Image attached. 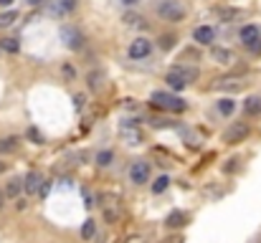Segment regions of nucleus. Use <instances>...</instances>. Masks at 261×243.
Here are the masks:
<instances>
[{"mask_svg":"<svg viewBox=\"0 0 261 243\" xmlns=\"http://www.w3.org/2000/svg\"><path fill=\"white\" fill-rule=\"evenodd\" d=\"M150 104L155 106L157 112H172V114H183L188 109V104L180 97L167 94V92H152L150 94Z\"/></svg>","mask_w":261,"mask_h":243,"instance_id":"nucleus-1","label":"nucleus"},{"mask_svg":"<svg viewBox=\"0 0 261 243\" xmlns=\"http://www.w3.org/2000/svg\"><path fill=\"white\" fill-rule=\"evenodd\" d=\"M155 10L162 20H167V23H180L188 15V8H185L183 0H160Z\"/></svg>","mask_w":261,"mask_h":243,"instance_id":"nucleus-2","label":"nucleus"},{"mask_svg":"<svg viewBox=\"0 0 261 243\" xmlns=\"http://www.w3.org/2000/svg\"><path fill=\"white\" fill-rule=\"evenodd\" d=\"M195 79H198V69H185V66L170 69L167 76H165L167 86H170V89H175V92H183L185 86H188L190 81H195Z\"/></svg>","mask_w":261,"mask_h":243,"instance_id":"nucleus-3","label":"nucleus"},{"mask_svg":"<svg viewBox=\"0 0 261 243\" xmlns=\"http://www.w3.org/2000/svg\"><path fill=\"white\" fill-rule=\"evenodd\" d=\"M119 137H122V142H124V145H129V147H137V145H142V142H145L142 129H140L137 124H127V122H122V124H119Z\"/></svg>","mask_w":261,"mask_h":243,"instance_id":"nucleus-4","label":"nucleus"},{"mask_svg":"<svg viewBox=\"0 0 261 243\" xmlns=\"http://www.w3.org/2000/svg\"><path fill=\"white\" fill-rule=\"evenodd\" d=\"M99 208H102V213H104V218L109 220V223H117L119 220V215H122V210H119V200L114 195H99Z\"/></svg>","mask_w":261,"mask_h":243,"instance_id":"nucleus-5","label":"nucleus"},{"mask_svg":"<svg viewBox=\"0 0 261 243\" xmlns=\"http://www.w3.org/2000/svg\"><path fill=\"white\" fill-rule=\"evenodd\" d=\"M249 124L246 122H236V124H231L226 132H223V142L226 145H238V142H244L246 137H249Z\"/></svg>","mask_w":261,"mask_h":243,"instance_id":"nucleus-6","label":"nucleus"},{"mask_svg":"<svg viewBox=\"0 0 261 243\" xmlns=\"http://www.w3.org/2000/svg\"><path fill=\"white\" fill-rule=\"evenodd\" d=\"M61 38H63V43H66V49H71V51H79L84 46V33L76 31L74 26H63L61 28Z\"/></svg>","mask_w":261,"mask_h":243,"instance_id":"nucleus-7","label":"nucleus"},{"mask_svg":"<svg viewBox=\"0 0 261 243\" xmlns=\"http://www.w3.org/2000/svg\"><path fill=\"white\" fill-rule=\"evenodd\" d=\"M127 53H129V58H132V61H142V58H147L152 53V43L147 38H137V41L129 43V51Z\"/></svg>","mask_w":261,"mask_h":243,"instance_id":"nucleus-8","label":"nucleus"},{"mask_svg":"<svg viewBox=\"0 0 261 243\" xmlns=\"http://www.w3.org/2000/svg\"><path fill=\"white\" fill-rule=\"evenodd\" d=\"M129 180H132L135 185H145L150 180V165L145 160H137L129 165Z\"/></svg>","mask_w":261,"mask_h":243,"instance_id":"nucleus-9","label":"nucleus"},{"mask_svg":"<svg viewBox=\"0 0 261 243\" xmlns=\"http://www.w3.org/2000/svg\"><path fill=\"white\" fill-rule=\"evenodd\" d=\"M43 183H46V178H43L38 170H31L26 178H23V190H26L28 195H38L41 188H43Z\"/></svg>","mask_w":261,"mask_h":243,"instance_id":"nucleus-10","label":"nucleus"},{"mask_svg":"<svg viewBox=\"0 0 261 243\" xmlns=\"http://www.w3.org/2000/svg\"><path fill=\"white\" fill-rule=\"evenodd\" d=\"M244 86L246 84L238 76H221L218 81H215V89H218V92H241Z\"/></svg>","mask_w":261,"mask_h":243,"instance_id":"nucleus-11","label":"nucleus"},{"mask_svg":"<svg viewBox=\"0 0 261 243\" xmlns=\"http://www.w3.org/2000/svg\"><path fill=\"white\" fill-rule=\"evenodd\" d=\"M193 38L201 43V46H213V41H215V31L210 26H198L193 31Z\"/></svg>","mask_w":261,"mask_h":243,"instance_id":"nucleus-12","label":"nucleus"},{"mask_svg":"<svg viewBox=\"0 0 261 243\" xmlns=\"http://www.w3.org/2000/svg\"><path fill=\"white\" fill-rule=\"evenodd\" d=\"M165 226L172 228V231H175V228H185V226H188V215H185L183 210H172V213L165 218Z\"/></svg>","mask_w":261,"mask_h":243,"instance_id":"nucleus-13","label":"nucleus"},{"mask_svg":"<svg viewBox=\"0 0 261 243\" xmlns=\"http://www.w3.org/2000/svg\"><path fill=\"white\" fill-rule=\"evenodd\" d=\"M213 13H215V18H218L221 23H233V20L241 18V10L238 8H215Z\"/></svg>","mask_w":261,"mask_h":243,"instance_id":"nucleus-14","label":"nucleus"},{"mask_svg":"<svg viewBox=\"0 0 261 243\" xmlns=\"http://www.w3.org/2000/svg\"><path fill=\"white\" fill-rule=\"evenodd\" d=\"M5 197H10V200H15V197L23 193V178H10L8 183H5Z\"/></svg>","mask_w":261,"mask_h":243,"instance_id":"nucleus-15","label":"nucleus"},{"mask_svg":"<svg viewBox=\"0 0 261 243\" xmlns=\"http://www.w3.org/2000/svg\"><path fill=\"white\" fill-rule=\"evenodd\" d=\"M210 56H213V61L215 63H223V66H228V63H233L236 58H233V53L228 51V49H221V46H213L210 49Z\"/></svg>","mask_w":261,"mask_h":243,"instance_id":"nucleus-16","label":"nucleus"},{"mask_svg":"<svg viewBox=\"0 0 261 243\" xmlns=\"http://www.w3.org/2000/svg\"><path fill=\"white\" fill-rule=\"evenodd\" d=\"M74 8H76V0H56L51 5V13L53 15H69V13H74Z\"/></svg>","mask_w":261,"mask_h":243,"instance_id":"nucleus-17","label":"nucleus"},{"mask_svg":"<svg viewBox=\"0 0 261 243\" xmlns=\"http://www.w3.org/2000/svg\"><path fill=\"white\" fill-rule=\"evenodd\" d=\"M244 112L249 117H261V97H249L244 101Z\"/></svg>","mask_w":261,"mask_h":243,"instance_id":"nucleus-18","label":"nucleus"},{"mask_svg":"<svg viewBox=\"0 0 261 243\" xmlns=\"http://www.w3.org/2000/svg\"><path fill=\"white\" fill-rule=\"evenodd\" d=\"M261 33H259V26H244L241 28V33H238V41L244 43V46H249L251 41H256Z\"/></svg>","mask_w":261,"mask_h":243,"instance_id":"nucleus-19","label":"nucleus"},{"mask_svg":"<svg viewBox=\"0 0 261 243\" xmlns=\"http://www.w3.org/2000/svg\"><path fill=\"white\" fill-rule=\"evenodd\" d=\"M18 145H20V140H18L15 135L3 137V140H0V154H13V152L18 149Z\"/></svg>","mask_w":261,"mask_h":243,"instance_id":"nucleus-20","label":"nucleus"},{"mask_svg":"<svg viewBox=\"0 0 261 243\" xmlns=\"http://www.w3.org/2000/svg\"><path fill=\"white\" fill-rule=\"evenodd\" d=\"M86 84H89L92 92H99L102 86H104V74L102 71H92L89 76H86Z\"/></svg>","mask_w":261,"mask_h":243,"instance_id":"nucleus-21","label":"nucleus"},{"mask_svg":"<svg viewBox=\"0 0 261 243\" xmlns=\"http://www.w3.org/2000/svg\"><path fill=\"white\" fill-rule=\"evenodd\" d=\"M0 51L18 53V51H20V41H18V38H3V41H0Z\"/></svg>","mask_w":261,"mask_h":243,"instance_id":"nucleus-22","label":"nucleus"},{"mask_svg":"<svg viewBox=\"0 0 261 243\" xmlns=\"http://www.w3.org/2000/svg\"><path fill=\"white\" fill-rule=\"evenodd\" d=\"M94 236H97V223H94L92 218L84 220V226H81V238H84V241H92Z\"/></svg>","mask_w":261,"mask_h":243,"instance_id":"nucleus-23","label":"nucleus"},{"mask_svg":"<svg viewBox=\"0 0 261 243\" xmlns=\"http://www.w3.org/2000/svg\"><path fill=\"white\" fill-rule=\"evenodd\" d=\"M218 112H221L223 117H231V114L236 112V101H233V99H218Z\"/></svg>","mask_w":261,"mask_h":243,"instance_id":"nucleus-24","label":"nucleus"},{"mask_svg":"<svg viewBox=\"0 0 261 243\" xmlns=\"http://www.w3.org/2000/svg\"><path fill=\"white\" fill-rule=\"evenodd\" d=\"M112 160H114V152H112V149H102V152H97V165H99V167L112 165Z\"/></svg>","mask_w":261,"mask_h":243,"instance_id":"nucleus-25","label":"nucleus"},{"mask_svg":"<svg viewBox=\"0 0 261 243\" xmlns=\"http://www.w3.org/2000/svg\"><path fill=\"white\" fill-rule=\"evenodd\" d=\"M167 185H170V178H167V175H160V178L152 183V193H155V195H162V193L167 190Z\"/></svg>","mask_w":261,"mask_h":243,"instance_id":"nucleus-26","label":"nucleus"},{"mask_svg":"<svg viewBox=\"0 0 261 243\" xmlns=\"http://www.w3.org/2000/svg\"><path fill=\"white\" fill-rule=\"evenodd\" d=\"M124 23H127V26H140V28H147L145 18H142V15H135V13H127V15H124Z\"/></svg>","mask_w":261,"mask_h":243,"instance_id":"nucleus-27","label":"nucleus"},{"mask_svg":"<svg viewBox=\"0 0 261 243\" xmlns=\"http://www.w3.org/2000/svg\"><path fill=\"white\" fill-rule=\"evenodd\" d=\"M13 20H18V13H15V10L0 13V28H8V26H13Z\"/></svg>","mask_w":261,"mask_h":243,"instance_id":"nucleus-28","label":"nucleus"},{"mask_svg":"<svg viewBox=\"0 0 261 243\" xmlns=\"http://www.w3.org/2000/svg\"><path fill=\"white\" fill-rule=\"evenodd\" d=\"M26 135H28V140H31L33 145H43V135H41V132H38L36 127H28Z\"/></svg>","mask_w":261,"mask_h":243,"instance_id":"nucleus-29","label":"nucleus"},{"mask_svg":"<svg viewBox=\"0 0 261 243\" xmlns=\"http://www.w3.org/2000/svg\"><path fill=\"white\" fill-rule=\"evenodd\" d=\"M74 109H76V112H81V109H84V104H86V94H74Z\"/></svg>","mask_w":261,"mask_h":243,"instance_id":"nucleus-30","label":"nucleus"},{"mask_svg":"<svg viewBox=\"0 0 261 243\" xmlns=\"http://www.w3.org/2000/svg\"><path fill=\"white\" fill-rule=\"evenodd\" d=\"M172 46H175V36H162V41H160V49L170 51Z\"/></svg>","mask_w":261,"mask_h":243,"instance_id":"nucleus-31","label":"nucleus"},{"mask_svg":"<svg viewBox=\"0 0 261 243\" xmlns=\"http://www.w3.org/2000/svg\"><path fill=\"white\" fill-rule=\"evenodd\" d=\"M249 51H251V53H256V56H261V36H259L256 41H251V43H249Z\"/></svg>","mask_w":261,"mask_h":243,"instance_id":"nucleus-32","label":"nucleus"},{"mask_svg":"<svg viewBox=\"0 0 261 243\" xmlns=\"http://www.w3.org/2000/svg\"><path fill=\"white\" fill-rule=\"evenodd\" d=\"M160 243H185V241H183V236H167V238H162Z\"/></svg>","mask_w":261,"mask_h":243,"instance_id":"nucleus-33","label":"nucleus"},{"mask_svg":"<svg viewBox=\"0 0 261 243\" xmlns=\"http://www.w3.org/2000/svg\"><path fill=\"white\" fill-rule=\"evenodd\" d=\"M63 76H66V79H74V76H76V71L71 69V66H69V63H66V66H63Z\"/></svg>","mask_w":261,"mask_h":243,"instance_id":"nucleus-34","label":"nucleus"},{"mask_svg":"<svg viewBox=\"0 0 261 243\" xmlns=\"http://www.w3.org/2000/svg\"><path fill=\"white\" fill-rule=\"evenodd\" d=\"M49 190H51V183L46 180V183H43V188H41V193H38V197H46V195H49Z\"/></svg>","mask_w":261,"mask_h":243,"instance_id":"nucleus-35","label":"nucleus"},{"mask_svg":"<svg viewBox=\"0 0 261 243\" xmlns=\"http://www.w3.org/2000/svg\"><path fill=\"white\" fill-rule=\"evenodd\" d=\"M236 162H238V160H228V165H226L223 170H226V172H233V170H236Z\"/></svg>","mask_w":261,"mask_h":243,"instance_id":"nucleus-36","label":"nucleus"},{"mask_svg":"<svg viewBox=\"0 0 261 243\" xmlns=\"http://www.w3.org/2000/svg\"><path fill=\"white\" fill-rule=\"evenodd\" d=\"M28 5H41V3H46V0H26Z\"/></svg>","mask_w":261,"mask_h":243,"instance_id":"nucleus-37","label":"nucleus"},{"mask_svg":"<svg viewBox=\"0 0 261 243\" xmlns=\"http://www.w3.org/2000/svg\"><path fill=\"white\" fill-rule=\"evenodd\" d=\"M3 205H5V193L0 190V208H3Z\"/></svg>","mask_w":261,"mask_h":243,"instance_id":"nucleus-38","label":"nucleus"},{"mask_svg":"<svg viewBox=\"0 0 261 243\" xmlns=\"http://www.w3.org/2000/svg\"><path fill=\"white\" fill-rule=\"evenodd\" d=\"M129 243H145V238H142V236H137V238H132Z\"/></svg>","mask_w":261,"mask_h":243,"instance_id":"nucleus-39","label":"nucleus"},{"mask_svg":"<svg viewBox=\"0 0 261 243\" xmlns=\"http://www.w3.org/2000/svg\"><path fill=\"white\" fill-rule=\"evenodd\" d=\"M122 3H124V5H135V3H137V0H122Z\"/></svg>","mask_w":261,"mask_h":243,"instance_id":"nucleus-40","label":"nucleus"},{"mask_svg":"<svg viewBox=\"0 0 261 243\" xmlns=\"http://www.w3.org/2000/svg\"><path fill=\"white\" fill-rule=\"evenodd\" d=\"M13 3V0H0V5H10Z\"/></svg>","mask_w":261,"mask_h":243,"instance_id":"nucleus-41","label":"nucleus"},{"mask_svg":"<svg viewBox=\"0 0 261 243\" xmlns=\"http://www.w3.org/2000/svg\"><path fill=\"white\" fill-rule=\"evenodd\" d=\"M5 170V162H0V172H3Z\"/></svg>","mask_w":261,"mask_h":243,"instance_id":"nucleus-42","label":"nucleus"}]
</instances>
